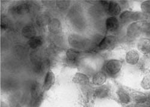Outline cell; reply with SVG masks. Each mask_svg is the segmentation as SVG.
Here are the masks:
<instances>
[{"label":"cell","mask_w":150,"mask_h":107,"mask_svg":"<svg viewBox=\"0 0 150 107\" xmlns=\"http://www.w3.org/2000/svg\"><path fill=\"white\" fill-rule=\"evenodd\" d=\"M143 18L144 15L141 12H133L128 10L124 11L120 16V20L123 23L141 21Z\"/></svg>","instance_id":"obj_1"},{"label":"cell","mask_w":150,"mask_h":107,"mask_svg":"<svg viewBox=\"0 0 150 107\" xmlns=\"http://www.w3.org/2000/svg\"><path fill=\"white\" fill-rule=\"evenodd\" d=\"M144 26L145 25L142 21L133 22L127 27V35L132 39L138 38L144 30Z\"/></svg>","instance_id":"obj_2"},{"label":"cell","mask_w":150,"mask_h":107,"mask_svg":"<svg viewBox=\"0 0 150 107\" xmlns=\"http://www.w3.org/2000/svg\"><path fill=\"white\" fill-rule=\"evenodd\" d=\"M100 3L106 12L112 16L118 15L121 12V7L116 2L103 1Z\"/></svg>","instance_id":"obj_3"},{"label":"cell","mask_w":150,"mask_h":107,"mask_svg":"<svg viewBox=\"0 0 150 107\" xmlns=\"http://www.w3.org/2000/svg\"><path fill=\"white\" fill-rule=\"evenodd\" d=\"M122 66V62L118 60H110L108 61L105 66L106 72L111 75L117 74L121 70Z\"/></svg>","instance_id":"obj_4"},{"label":"cell","mask_w":150,"mask_h":107,"mask_svg":"<svg viewBox=\"0 0 150 107\" xmlns=\"http://www.w3.org/2000/svg\"><path fill=\"white\" fill-rule=\"evenodd\" d=\"M31 94L34 105L38 103L42 99L43 93L39 82H34L31 87Z\"/></svg>","instance_id":"obj_5"},{"label":"cell","mask_w":150,"mask_h":107,"mask_svg":"<svg viewBox=\"0 0 150 107\" xmlns=\"http://www.w3.org/2000/svg\"><path fill=\"white\" fill-rule=\"evenodd\" d=\"M68 39L70 45L74 48L82 49L86 45L85 40L77 34H71Z\"/></svg>","instance_id":"obj_6"},{"label":"cell","mask_w":150,"mask_h":107,"mask_svg":"<svg viewBox=\"0 0 150 107\" xmlns=\"http://www.w3.org/2000/svg\"><path fill=\"white\" fill-rule=\"evenodd\" d=\"M116 38L113 35H108L104 38L98 44L99 49L108 50L113 47L116 43Z\"/></svg>","instance_id":"obj_7"},{"label":"cell","mask_w":150,"mask_h":107,"mask_svg":"<svg viewBox=\"0 0 150 107\" xmlns=\"http://www.w3.org/2000/svg\"><path fill=\"white\" fill-rule=\"evenodd\" d=\"M55 77L54 74L51 70H49L47 72L44 80L43 88L45 91L49 90L55 84Z\"/></svg>","instance_id":"obj_8"},{"label":"cell","mask_w":150,"mask_h":107,"mask_svg":"<svg viewBox=\"0 0 150 107\" xmlns=\"http://www.w3.org/2000/svg\"><path fill=\"white\" fill-rule=\"evenodd\" d=\"M49 31L52 34H58L61 32L62 26L61 22L56 18L52 19L47 25Z\"/></svg>","instance_id":"obj_9"},{"label":"cell","mask_w":150,"mask_h":107,"mask_svg":"<svg viewBox=\"0 0 150 107\" xmlns=\"http://www.w3.org/2000/svg\"><path fill=\"white\" fill-rule=\"evenodd\" d=\"M105 25L108 31L110 32H114L118 30L120 23L116 17L110 16L106 20Z\"/></svg>","instance_id":"obj_10"},{"label":"cell","mask_w":150,"mask_h":107,"mask_svg":"<svg viewBox=\"0 0 150 107\" xmlns=\"http://www.w3.org/2000/svg\"><path fill=\"white\" fill-rule=\"evenodd\" d=\"M126 62L130 65H135L139 60V54L137 51L132 50L127 52L126 55Z\"/></svg>","instance_id":"obj_11"},{"label":"cell","mask_w":150,"mask_h":107,"mask_svg":"<svg viewBox=\"0 0 150 107\" xmlns=\"http://www.w3.org/2000/svg\"><path fill=\"white\" fill-rule=\"evenodd\" d=\"M32 6L28 3H23L16 6L13 9V11L15 14L19 15H25L31 11Z\"/></svg>","instance_id":"obj_12"},{"label":"cell","mask_w":150,"mask_h":107,"mask_svg":"<svg viewBox=\"0 0 150 107\" xmlns=\"http://www.w3.org/2000/svg\"><path fill=\"white\" fill-rule=\"evenodd\" d=\"M137 49L143 54L150 53V40L147 38H143L137 43Z\"/></svg>","instance_id":"obj_13"},{"label":"cell","mask_w":150,"mask_h":107,"mask_svg":"<svg viewBox=\"0 0 150 107\" xmlns=\"http://www.w3.org/2000/svg\"><path fill=\"white\" fill-rule=\"evenodd\" d=\"M110 93V87L108 86H100L94 92L95 96L98 99H104L107 98Z\"/></svg>","instance_id":"obj_14"},{"label":"cell","mask_w":150,"mask_h":107,"mask_svg":"<svg viewBox=\"0 0 150 107\" xmlns=\"http://www.w3.org/2000/svg\"><path fill=\"white\" fill-rule=\"evenodd\" d=\"M73 82H74L75 84L85 86L88 84L90 79L88 76L83 74L76 73L73 78Z\"/></svg>","instance_id":"obj_15"},{"label":"cell","mask_w":150,"mask_h":107,"mask_svg":"<svg viewBox=\"0 0 150 107\" xmlns=\"http://www.w3.org/2000/svg\"><path fill=\"white\" fill-rule=\"evenodd\" d=\"M107 79L106 75L103 72H98L93 78V82L95 86H100L103 85Z\"/></svg>","instance_id":"obj_16"},{"label":"cell","mask_w":150,"mask_h":107,"mask_svg":"<svg viewBox=\"0 0 150 107\" xmlns=\"http://www.w3.org/2000/svg\"><path fill=\"white\" fill-rule=\"evenodd\" d=\"M22 34L25 38L29 39L36 36V30L34 26L31 25H28L25 26L22 31Z\"/></svg>","instance_id":"obj_17"},{"label":"cell","mask_w":150,"mask_h":107,"mask_svg":"<svg viewBox=\"0 0 150 107\" xmlns=\"http://www.w3.org/2000/svg\"><path fill=\"white\" fill-rule=\"evenodd\" d=\"M80 52L73 49L68 50L66 52V59L69 63H74L76 62L79 57Z\"/></svg>","instance_id":"obj_18"},{"label":"cell","mask_w":150,"mask_h":107,"mask_svg":"<svg viewBox=\"0 0 150 107\" xmlns=\"http://www.w3.org/2000/svg\"><path fill=\"white\" fill-rule=\"evenodd\" d=\"M117 95L120 102L124 104H128L130 102V97L129 94L122 89H120L117 91Z\"/></svg>","instance_id":"obj_19"},{"label":"cell","mask_w":150,"mask_h":107,"mask_svg":"<svg viewBox=\"0 0 150 107\" xmlns=\"http://www.w3.org/2000/svg\"><path fill=\"white\" fill-rule=\"evenodd\" d=\"M51 21L50 18L48 15L46 14H40L36 18L37 24L40 27H45L49 24Z\"/></svg>","instance_id":"obj_20"},{"label":"cell","mask_w":150,"mask_h":107,"mask_svg":"<svg viewBox=\"0 0 150 107\" xmlns=\"http://www.w3.org/2000/svg\"><path fill=\"white\" fill-rule=\"evenodd\" d=\"M43 43V39L40 36H35L30 39L28 42L29 46L32 49H36Z\"/></svg>","instance_id":"obj_21"},{"label":"cell","mask_w":150,"mask_h":107,"mask_svg":"<svg viewBox=\"0 0 150 107\" xmlns=\"http://www.w3.org/2000/svg\"><path fill=\"white\" fill-rule=\"evenodd\" d=\"M133 98L134 102H136L137 103H144L147 101V97L145 94L141 93H134L133 95Z\"/></svg>","instance_id":"obj_22"},{"label":"cell","mask_w":150,"mask_h":107,"mask_svg":"<svg viewBox=\"0 0 150 107\" xmlns=\"http://www.w3.org/2000/svg\"><path fill=\"white\" fill-rule=\"evenodd\" d=\"M141 87L145 90H149L150 89V77L145 76L142 79L141 82Z\"/></svg>","instance_id":"obj_23"},{"label":"cell","mask_w":150,"mask_h":107,"mask_svg":"<svg viewBox=\"0 0 150 107\" xmlns=\"http://www.w3.org/2000/svg\"><path fill=\"white\" fill-rule=\"evenodd\" d=\"M141 8L144 14H150V1L143 2L141 4Z\"/></svg>","instance_id":"obj_24"},{"label":"cell","mask_w":150,"mask_h":107,"mask_svg":"<svg viewBox=\"0 0 150 107\" xmlns=\"http://www.w3.org/2000/svg\"><path fill=\"white\" fill-rule=\"evenodd\" d=\"M9 25L10 23L8 19L4 16H2L1 18V28L3 30H6L9 27Z\"/></svg>","instance_id":"obj_25"},{"label":"cell","mask_w":150,"mask_h":107,"mask_svg":"<svg viewBox=\"0 0 150 107\" xmlns=\"http://www.w3.org/2000/svg\"><path fill=\"white\" fill-rule=\"evenodd\" d=\"M57 5L58 8L62 10H64L68 8L70 5V2L68 1H57Z\"/></svg>","instance_id":"obj_26"},{"label":"cell","mask_w":150,"mask_h":107,"mask_svg":"<svg viewBox=\"0 0 150 107\" xmlns=\"http://www.w3.org/2000/svg\"><path fill=\"white\" fill-rule=\"evenodd\" d=\"M136 107H150V105L147 102H145L144 103H138V105L136 106Z\"/></svg>","instance_id":"obj_27"},{"label":"cell","mask_w":150,"mask_h":107,"mask_svg":"<svg viewBox=\"0 0 150 107\" xmlns=\"http://www.w3.org/2000/svg\"><path fill=\"white\" fill-rule=\"evenodd\" d=\"M146 34L147 39L150 40V29H148V30L146 32Z\"/></svg>","instance_id":"obj_28"},{"label":"cell","mask_w":150,"mask_h":107,"mask_svg":"<svg viewBox=\"0 0 150 107\" xmlns=\"http://www.w3.org/2000/svg\"><path fill=\"white\" fill-rule=\"evenodd\" d=\"M127 107H136V106H133V105H130V106H128Z\"/></svg>","instance_id":"obj_29"}]
</instances>
